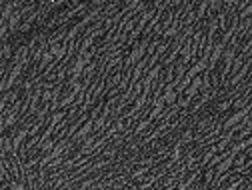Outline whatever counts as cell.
<instances>
[{
  "label": "cell",
  "mask_w": 252,
  "mask_h": 190,
  "mask_svg": "<svg viewBox=\"0 0 252 190\" xmlns=\"http://www.w3.org/2000/svg\"><path fill=\"white\" fill-rule=\"evenodd\" d=\"M68 42L66 40H58V42H52L50 46H48V52L54 56V60L56 62H62L66 58V54H68Z\"/></svg>",
  "instance_id": "6da1fadb"
}]
</instances>
